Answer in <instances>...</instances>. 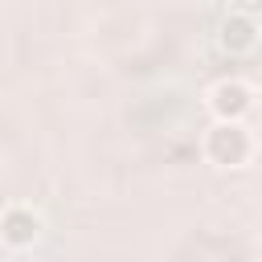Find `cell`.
Instances as JSON below:
<instances>
[{"instance_id": "1", "label": "cell", "mask_w": 262, "mask_h": 262, "mask_svg": "<svg viewBox=\"0 0 262 262\" xmlns=\"http://www.w3.org/2000/svg\"><path fill=\"white\" fill-rule=\"evenodd\" d=\"M209 151H213L221 164H237V160L246 156V131L233 127V123H221V127L213 131V139H209Z\"/></svg>"}, {"instance_id": "2", "label": "cell", "mask_w": 262, "mask_h": 262, "mask_svg": "<svg viewBox=\"0 0 262 262\" xmlns=\"http://www.w3.org/2000/svg\"><path fill=\"white\" fill-rule=\"evenodd\" d=\"M246 106H250V94H246V86H242V82H221V86L213 90V111H217V115L237 119Z\"/></svg>"}, {"instance_id": "3", "label": "cell", "mask_w": 262, "mask_h": 262, "mask_svg": "<svg viewBox=\"0 0 262 262\" xmlns=\"http://www.w3.org/2000/svg\"><path fill=\"white\" fill-rule=\"evenodd\" d=\"M4 225H8V229H4V237H8V242H16V246H20V242H29V237L37 233V221H33V217H25V213H12Z\"/></svg>"}, {"instance_id": "4", "label": "cell", "mask_w": 262, "mask_h": 262, "mask_svg": "<svg viewBox=\"0 0 262 262\" xmlns=\"http://www.w3.org/2000/svg\"><path fill=\"white\" fill-rule=\"evenodd\" d=\"M225 29H233V45H250V25L246 20H225Z\"/></svg>"}, {"instance_id": "5", "label": "cell", "mask_w": 262, "mask_h": 262, "mask_svg": "<svg viewBox=\"0 0 262 262\" xmlns=\"http://www.w3.org/2000/svg\"><path fill=\"white\" fill-rule=\"evenodd\" d=\"M16 262H25V258H16Z\"/></svg>"}]
</instances>
